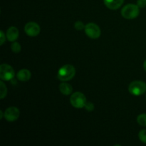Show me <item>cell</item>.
<instances>
[{"label":"cell","mask_w":146,"mask_h":146,"mask_svg":"<svg viewBox=\"0 0 146 146\" xmlns=\"http://www.w3.org/2000/svg\"><path fill=\"white\" fill-rule=\"evenodd\" d=\"M76 75V68L71 64H66L59 68L57 78L62 82H66L72 79Z\"/></svg>","instance_id":"6da1fadb"},{"label":"cell","mask_w":146,"mask_h":146,"mask_svg":"<svg viewBox=\"0 0 146 146\" xmlns=\"http://www.w3.org/2000/svg\"><path fill=\"white\" fill-rule=\"evenodd\" d=\"M140 14L139 7L137 4H128L124 6L121 10V15L126 19H133Z\"/></svg>","instance_id":"7a4b0ae2"},{"label":"cell","mask_w":146,"mask_h":146,"mask_svg":"<svg viewBox=\"0 0 146 146\" xmlns=\"http://www.w3.org/2000/svg\"><path fill=\"white\" fill-rule=\"evenodd\" d=\"M130 94L135 96L143 95L146 91V84L141 81H134L130 84L128 87Z\"/></svg>","instance_id":"3957f363"},{"label":"cell","mask_w":146,"mask_h":146,"mask_svg":"<svg viewBox=\"0 0 146 146\" xmlns=\"http://www.w3.org/2000/svg\"><path fill=\"white\" fill-rule=\"evenodd\" d=\"M70 102L74 108H82L85 107L86 104L87 103L86 97L83 93L77 91L72 94V95L71 96Z\"/></svg>","instance_id":"277c9868"},{"label":"cell","mask_w":146,"mask_h":146,"mask_svg":"<svg viewBox=\"0 0 146 146\" xmlns=\"http://www.w3.org/2000/svg\"><path fill=\"white\" fill-rule=\"evenodd\" d=\"M15 76L14 68L9 64H3L0 66V78L1 81H9Z\"/></svg>","instance_id":"5b68a950"},{"label":"cell","mask_w":146,"mask_h":146,"mask_svg":"<svg viewBox=\"0 0 146 146\" xmlns=\"http://www.w3.org/2000/svg\"><path fill=\"white\" fill-rule=\"evenodd\" d=\"M85 33L87 36L92 39H97L101 36V31L100 27L94 23H88L86 25Z\"/></svg>","instance_id":"8992f818"},{"label":"cell","mask_w":146,"mask_h":146,"mask_svg":"<svg viewBox=\"0 0 146 146\" xmlns=\"http://www.w3.org/2000/svg\"><path fill=\"white\" fill-rule=\"evenodd\" d=\"M24 31L25 33L31 37H34L38 36L41 31V27L37 23L34 21L28 22L24 27Z\"/></svg>","instance_id":"52a82bcc"},{"label":"cell","mask_w":146,"mask_h":146,"mask_svg":"<svg viewBox=\"0 0 146 146\" xmlns=\"http://www.w3.org/2000/svg\"><path fill=\"white\" fill-rule=\"evenodd\" d=\"M4 118L9 122H13L17 121L20 115V111L19 108L15 106L9 107L4 112Z\"/></svg>","instance_id":"ba28073f"},{"label":"cell","mask_w":146,"mask_h":146,"mask_svg":"<svg viewBox=\"0 0 146 146\" xmlns=\"http://www.w3.org/2000/svg\"><path fill=\"white\" fill-rule=\"evenodd\" d=\"M124 1L125 0H104V2L106 7L109 9L116 10L123 5Z\"/></svg>","instance_id":"9c48e42d"},{"label":"cell","mask_w":146,"mask_h":146,"mask_svg":"<svg viewBox=\"0 0 146 146\" xmlns=\"http://www.w3.org/2000/svg\"><path fill=\"white\" fill-rule=\"evenodd\" d=\"M6 35H7V38L8 39V41L14 42L18 38L19 35V29L15 27H9L7 31Z\"/></svg>","instance_id":"30bf717a"},{"label":"cell","mask_w":146,"mask_h":146,"mask_svg":"<svg viewBox=\"0 0 146 146\" xmlns=\"http://www.w3.org/2000/svg\"><path fill=\"white\" fill-rule=\"evenodd\" d=\"M31 77V74L30 71L29 70L25 69H21L20 71H18L17 74V79L19 81H23V82H26V81H29L30 78Z\"/></svg>","instance_id":"8fae6325"},{"label":"cell","mask_w":146,"mask_h":146,"mask_svg":"<svg viewBox=\"0 0 146 146\" xmlns=\"http://www.w3.org/2000/svg\"><path fill=\"white\" fill-rule=\"evenodd\" d=\"M60 92L64 96L71 95L73 91V87L66 82H62L59 85Z\"/></svg>","instance_id":"7c38bea8"},{"label":"cell","mask_w":146,"mask_h":146,"mask_svg":"<svg viewBox=\"0 0 146 146\" xmlns=\"http://www.w3.org/2000/svg\"><path fill=\"white\" fill-rule=\"evenodd\" d=\"M7 94V88L3 81H0V98L4 99Z\"/></svg>","instance_id":"4fadbf2b"},{"label":"cell","mask_w":146,"mask_h":146,"mask_svg":"<svg viewBox=\"0 0 146 146\" xmlns=\"http://www.w3.org/2000/svg\"><path fill=\"white\" fill-rule=\"evenodd\" d=\"M137 122L141 126L146 127V113H142L137 117Z\"/></svg>","instance_id":"5bb4252c"},{"label":"cell","mask_w":146,"mask_h":146,"mask_svg":"<svg viewBox=\"0 0 146 146\" xmlns=\"http://www.w3.org/2000/svg\"><path fill=\"white\" fill-rule=\"evenodd\" d=\"M11 49L15 54L19 53L21 50V46L20 45L19 43L17 42V41H14L11 45Z\"/></svg>","instance_id":"9a60e30c"},{"label":"cell","mask_w":146,"mask_h":146,"mask_svg":"<svg viewBox=\"0 0 146 146\" xmlns=\"http://www.w3.org/2000/svg\"><path fill=\"white\" fill-rule=\"evenodd\" d=\"M138 137L141 142L146 144V129L141 130L138 133Z\"/></svg>","instance_id":"2e32d148"},{"label":"cell","mask_w":146,"mask_h":146,"mask_svg":"<svg viewBox=\"0 0 146 146\" xmlns=\"http://www.w3.org/2000/svg\"><path fill=\"white\" fill-rule=\"evenodd\" d=\"M85 27L86 26L84 25V24L81 21H77L74 24V28L76 30H78V31H81V30L84 29Z\"/></svg>","instance_id":"e0dca14e"},{"label":"cell","mask_w":146,"mask_h":146,"mask_svg":"<svg viewBox=\"0 0 146 146\" xmlns=\"http://www.w3.org/2000/svg\"><path fill=\"white\" fill-rule=\"evenodd\" d=\"M85 108L88 111V112H91L94 110V105L91 102H87L85 105Z\"/></svg>","instance_id":"ac0fdd59"},{"label":"cell","mask_w":146,"mask_h":146,"mask_svg":"<svg viewBox=\"0 0 146 146\" xmlns=\"http://www.w3.org/2000/svg\"><path fill=\"white\" fill-rule=\"evenodd\" d=\"M6 37H7V35L4 34V31L2 30L0 31V45L1 46H2L4 44V42H5Z\"/></svg>","instance_id":"d6986e66"},{"label":"cell","mask_w":146,"mask_h":146,"mask_svg":"<svg viewBox=\"0 0 146 146\" xmlns=\"http://www.w3.org/2000/svg\"><path fill=\"white\" fill-rule=\"evenodd\" d=\"M137 5L139 8H144L146 7V0H137Z\"/></svg>","instance_id":"ffe728a7"},{"label":"cell","mask_w":146,"mask_h":146,"mask_svg":"<svg viewBox=\"0 0 146 146\" xmlns=\"http://www.w3.org/2000/svg\"><path fill=\"white\" fill-rule=\"evenodd\" d=\"M4 114L3 113L2 111H0V119H1V118H3V117H4Z\"/></svg>","instance_id":"44dd1931"},{"label":"cell","mask_w":146,"mask_h":146,"mask_svg":"<svg viewBox=\"0 0 146 146\" xmlns=\"http://www.w3.org/2000/svg\"><path fill=\"white\" fill-rule=\"evenodd\" d=\"M143 68H144V69H145V71H146V60L144 61V63H143Z\"/></svg>","instance_id":"7402d4cb"},{"label":"cell","mask_w":146,"mask_h":146,"mask_svg":"<svg viewBox=\"0 0 146 146\" xmlns=\"http://www.w3.org/2000/svg\"><path fill=\"white\" fill-rule=\"evenodd\" d=\"M145 98H146V97H145Z\"/></svg>","instance_id":"603a6c76"}]
</instances>
